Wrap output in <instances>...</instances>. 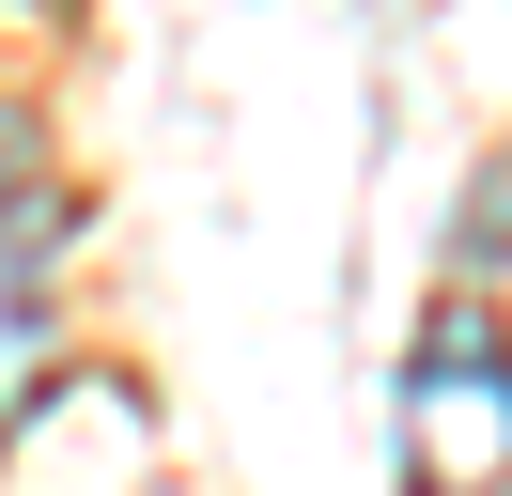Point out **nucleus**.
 I'll return each instance as SVG.
<instances>
[{"instance_id": "1", "label": "nucleus", "mask_w": 512, "mask_h": 496, "mask_svg": "<svg viewBox=\"0 0 512 496\" xmlns=\"http://www.w3.org/2000/svg\"><path fill=\"white\" fill-rule=\"evenodd\" d=\"M388 434H404V496H512V326L481 295H450L404 341Z\"/></svg>"}, {"instance_id": "2", "label": "nucleus", "mask_w": 512, "mask_h": 496, "mask_svg": "<svg viewBox=\"0 0 512 496\" xmlns=\"http://www.w3.org/2000/svg\"><path fill=\"white\" fill-rule=\"evenodd\" d=\"M47 202V140H32V109L0 93V217H32Z\"/></svg>"}]
</instances>
